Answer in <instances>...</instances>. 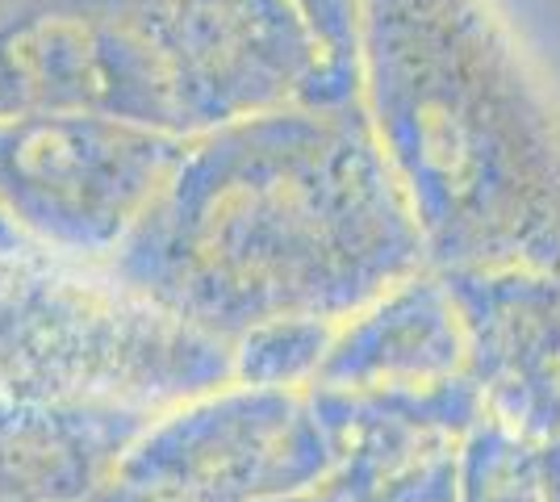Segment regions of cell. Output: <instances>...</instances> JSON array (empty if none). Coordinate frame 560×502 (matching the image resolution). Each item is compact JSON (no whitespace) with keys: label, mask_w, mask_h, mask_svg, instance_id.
Instances as JSON below:
<instances>
[{"label":"cell","mask_w":560,"mask_h":502,"mask_svg":"<svg viewBox=\"0 0 560 502\" xmlns=\"http://www.w3.org/2000/svg\"><path fill=\"white\" fill-rule=\"evenodd\" d=\"M373 167L348 126L272 109L185 139L109 268L192 331L231 343L330 306L373 264Z\"/></svg>","instance_id":"obj_1"},{"label":"cell","mask_w":560,"mask_h":502,"mask_svg":"<svg viewBox=\"0 0 560 502\" xmlns=\"http://www.w3.org/2000/svg\"><path fill=\"white\" fill-rule=\"evenodd\" d=\"M151 410L0 398V486H71L114 460Z\"/></svg>","instance_id":"obj_6"},{"label":"cell","mask_w":560,"mask_h":502,"mask_svg":"<svg viewBox=\"0 0 560 502\" xmlns=\"http://www.w3.org/2000/svg\"><path fill=\"white\" fill-rule=\"evenodd\" d=\"M185 139L117 118H0V210L55 252L109 264Z\"/></svg>","instance_id":"obj_5"},{"label":"cell","mask_w":560,"mask_h":502,"mask_svg":"<svg viewBox=\"0 0 560 502\" xmlns=\"http://www.w3.org/2000/svg\"><path fill=\"white\" fill-rule=\"evenodd\" d=\"M185 130L343 93L348 0H155Z\"/></svg>","instance_id":"obj_4"},{"label":"cell","mask_w":560,"mask_h":502,"mask_svg":"<svg viewBox=\"0 0 560 502\" xmlns=\"http://www.w3.org/2000/svg\"><path fill=\"white\" fill-rule=\"evenodd\" d=\"M4 4H13V0H0V9H4Z\"/></svg>","instance_id":"obj_7"},{"label":"cell","mask_w":560,"mask_h":502,"mask_svg":"<svg viewBox=\"0 0 560 502\" xmlns=\"http://www.w3.org/2000/svg\"><path fill=\"white\" fill-rule=\"evenodd\" d=\"M231 373L226 343L139 297L109 264L0 240V398L160 410Z\"/></svg>","instance_id":"obj_2"},{"label":"cell","mask_w":560,"mask_h":502,"mask_svg":"<svg viewBox=\"0 0 560 502\" xmlns=\"http://www.w3.org/2000/svg\"><path fill=\"white\" fill-rule=\"evenodd\" d=\"M0 118H117L188 135L155 0L4 4Z\"/></svg>","instance_id":"obj_3"}]
</instances>
